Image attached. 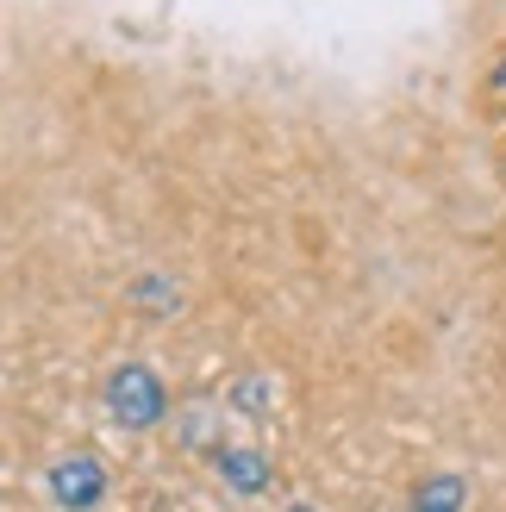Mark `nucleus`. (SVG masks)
<instances>
[{
    "instance_id": "3",
    "label": "nucleus",
    "mask_w": 506,
    "mask_h": 512,
    "mask_svg": "<svg viewBox=\"0 0 506 512\" xmlns=\"http://www.w3.org/2000/svg\"><path fill=\"white\" fill-rule=\"evenodd\" d=\"M219 475H225V488H238V494H263L269 488V463L257 450H219Z\"/></svg>"
},
{
    "instance_id": "2",
    "label": "nucleus",
    "mask_w": 506,
    "mask_h": 512,
    "mask_svg": "<svg viewBox=\"0 0 506 512\" xmlns=\"http://www.w3.org/2000/svg\"><path fill=\"white\" fill-rule=\"evenodd\" d=\"M50 494H57V506H69V512L100 506V494H107V469H100V456H63V463L50 469Z\"/></svg>"
},
{
    "instance_id": "4",
    "label": "nucleus",
    "mask_w": 506,
    "mask_h": 512,
    "mask_svg": "<svg viewBox=\"0 0 506 512\" xmlns=\"http://www.w3.org/2000/svg\"><path fill=\"white\" fill-rule=\"evenodd\" d=\"M463 500H469V481L463 475H425V488L413 494V512H463Z\"/></svg>"
},
{
    "instance_id": "6",
    "label": "nucleus",
    "mask_w": 506,
    "mask_h": 512,
    "mask_svg": "<svg viewBox=\"0 0 506 512\" xmlns=\"http://www.w3.org/2000/svg\"><path fill=\"white\" fill-rule=\"evenodd\" d=\"M288 512H307V506H288Z\"/></svg>"
},
{
    "instance_id": "5",
    "label": "nucleus",
    "mask_w": 506,
    "mask_h": 512,
    "mask_svg": "<svg viewBox=\"0 0 506 512\" xmlns=\"http://www.w3.org/2000/svg\"><path fill=\"white\" fill-rule=\"evenodd\" d=\"M494 88H506V63H500V69H494Z\"/></svg>"
},
{
    "instance_id": "1",
    "label": "nucleus",
    "mask_w": 506,
    "mask_h": 512,
    "mask_svg": "<svg viewBox=\"0 0 506 512\" xmlns=\"http://www.w3.org/2000/svg\"><path fill=\"white\" fill-rule=\"evenodd\" d=\"M107 413L125 425V431H150L163 419V381L150 375L144 363H119L107 375Z\"/></svg>"
}]
</instances>
